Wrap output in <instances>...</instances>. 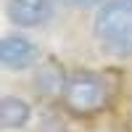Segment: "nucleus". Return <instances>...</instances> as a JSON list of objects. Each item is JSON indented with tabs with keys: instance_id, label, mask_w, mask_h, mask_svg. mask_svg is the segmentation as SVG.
I'll return each mask as SVG.
<instances>
[{
	"instance_id": "1",
	"label": "nucleus",
	"mask_w": 132,
	"mask_h": 132,
	"mask_svg": "<svg viewBox=\"0 0 132 132\" xmlns=\"http://www.w3.org/2000/svg\"><path fill=\"white\" fill-rule=\"evenodd\" d=\"M95 40L114 58L132 56V0H108L95 16Z\"/></svg>"
},
{
	"instance_id": "2",
	"label": "nucleus",
	"mask_w": 132,
	"mask_h": 132,
	"mask_svg": "<svg viewBox=\"0 0 132 132\" xmlns=\"http://www.w3.org/2000/svg\"><path fill=\"white\" fill-rule=\"evenodd\" d=\"M61 98H63V106L71 114L90 116L106 106L108 82L95 71H77L61 82Z\"/></svg>"
},
{
	"instance_id": "3",
	"label": "nucleus",
	"mask_w": 132,
	"mask_h": 132,
	"mask_svg": "<svg viewBox=\"0 0 132 132\" xmlns=\"http://www.w3.org/2000/svg\"><path fill=\"white\" fill-rule=\"evenodd\" d=\"M56 13L53 0H8L5 5V16L13 27L21 29H35L48 24Z\"/></svg>"
},
{
	"instance_id": "4",
	"label": "nucleus",
	"mask_w": 132,
	"mask_h": 132,
	"mask_svg": "<svg viewBox=\"0 0 132 132\" xmlns=\"http://www.w3.org/2000/svg\"><path fill=\"white\" fill-rule=\"evenodd\" d=\"M40 50L32 40L21 37V35H11L5 37L3 42H0V63H3V69L8 71H21L27 69V66H32L37 61Z\"/></svg>"
},
{
	"instance_id": "5",
	"label": "nucleus",
	"mask_w": 132,
	"mask_h": 132,
	"mask_svg": "<svg viewBox=\"0 0 132 132\" xmlns=\"http://www.w3.org/2000/svg\"><path fill=\"white\" fill-rule=\"evenodd\" d=\"M32 119V106L24 98L16 95H5L0 101V124L3 129H24Z\"/></svg>"
},
{
	"instance_id": "6",
	"label": "nucleus",
	"mask_w": 132,
	"mask_h": 132,
	"mask_svg": "<svg viewBox=\"0 0 132 132\" xmlns=\"http://www.w3.org/2000/svg\"><path fill=\"white\" fill-rule=\"evenodd\" d=\"M61 3L71 5V8H93V5H98V0H61Z\"/></svg>"
}]
</instances>
